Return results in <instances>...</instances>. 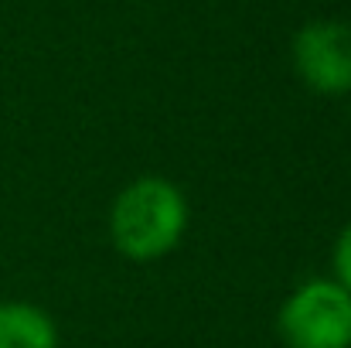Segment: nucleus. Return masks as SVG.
Here are the masks:
<instances>
[{"instance_id":"nucleus-1","label":"nucleus","mask_w":351,"mask_h":348,"mask_svg":"<svg viewBox=\"0 0 351 348\" xmlns=\"http://www.w3.org/2000/svg\"><path fill=\"white\" fill-rule=\"evenodd\" d=\"M188 229V198L184 192L157 174L130 181L113 202L110 235L126 259L147 263L167 256Z\"/></svg>"},{"instance_id":"nucleus-2","label":"nucleus","mask_w":351,"mask_h":348,"mask_svg":"<svg viewBox=\"0 0 351 348\" xmlns=\"http://www.w3.org/2000/svg\"><path fill=\"white\" fill-rule=\"evenodd\" d=\"M287 348H351V294L338 280H307L280 308Z\"/></svg>"},{"instance_id":"nucleus-3","label":"nucleus","mask_w":351,"mask_h":348,"mask_svg":"<svg viewBox=\"0 0 351 348\" xmlns=\"http://www.w3.org/2000/svg\"><path fill=\"white\" fill-rule=\"evenodd\" d=\"M293 69L311 93L348 96L351 93V24L307 21L293 34Z\"/></svg>"},{"instance_id":"nucleus-4","label":"nucleus","mask_w":351,"mask_h":348,"mask_svg":"<svg viewBox=\"0 0 351 348\" xmlns=\"http://www.w3.org/2000/svg\"><path fill=\"white\" fill-rule=\"evenodd\" d=\"M0 348H58V328L38 304L0 301Z\"/></svg>"},{"instance_id":"nucleus-5","label":"nucleus","mask_w":351,"mask_h":348,"mask_svg":"<svg viewBox=\"0 0 351 348\" xmlns=\"http://www.w3.org/2000/svg\"><path fill=\"white\" fill-rule=\"evenodd\" d=\"M331 263H335V280L351 294V222L341 229L338 242H335V253H331Z\"/></svg>"}]
</instances>
